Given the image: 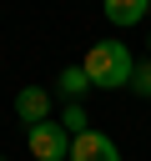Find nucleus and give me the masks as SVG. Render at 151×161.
Wrapping results in <instances>:
<instances>
[{"mask_svg": "<svg viewBox=\"0 0 151 161\" xmlns=\"http://www.w3.org/2000/svg\"><path fill=\"white\" fill-rule=\"evenodd\" d=\"M70 141H76V136H70L60 121H40V126L25 131V146H30L35 161H70Z\"/></svg>", "mask_w": 151, "mask_h": 161, "instance_id": "f03ea898", "label": "nucleus"}, {"mask_svg": "<svg viewBox=\"0 0 151 161\" xmlns=\"http://www.w3.org/2000/svg\"><path fill=\"white\" fill-rule=\"evenodd\" d=\"M0 161H5V156H0Z\"/></svg>", "mask_w": 151, "mask_h": 161, "instance_id": "9d476101", "label": "nucleus"}, {"mask_svg": "<svg viewBox=\"0 0 151 161\" xmlns=\"http://www.w3.org/2000/svg\"><path fill=\"white\" fill-rule=\"evenodd\" d=\"M146 45H151V35H146Z\"/></svg>", "mask_w": 151, "mask_h": 161, "instance_id": "1a4fd4ad", "label": "nucleus"}, {"mask_svg": "<svg viewBox=\"0 0 151 161\" xmlns=\"http://www.w3.org/2000/svg\"><path fill=\"white\" fill-rule=\"evenodd\" d=\"M101 10H106V20L111 25H136V20H146V10H151V0H101Z\"/></svg>", "mask_w": 151, "mask_h": 161, "instance_id": "39448f33", "label": "nucleus"}, {"mask_svg": "<svg viewBox=\"0 0 151 161\" xmlns=\"http://www.w3.org/2000/svg\"><path fill=\"white\" fill-rule=\"evenodd\" d=\"M81 65H86L91 86H101V91H121V86H131V70H136L126 40H101V45H91V55H86Z\"/></svg>", "mask_w": 151, "mask_h": 161, "instance_id": "f257e3e1", "label": "nucleus"}, {"mask_svg": "<svg viewBox=\"0 0 151 161\" xmlns=\"http://www.w3.org/2000/svg\"><path fill=\"white\" fill-rule=\"evenodd\" d=\"M55 86H60L65 101H81V96L91 91V75H86V65H65V70L55 75Z\"/></svg>", "mask_w": 151, "mask_h": 161, "instance_id": "423d86ee", "label": "nucleus"}, {"mask_svg": "<svg viewBox=\"0 0 151 161\" xmlns=\"http://www.w3.org/2000/svg\"><path fill=\"white\" fill-rule=\"evenodd\" d=\"M60 126H65L70 136H86V131H91V116H86V106H81V101H65V111H60Z\"/></svg>", "mask_w": 151, "mask_h": 161, "instance_id": "0eeeda50", "label": "nucleus"}, {"mask_svg": "<svg viewBox=\"0 0 151 161\" xmlns=\"http://www.w3.org/2000/svg\"><path fill=\"white\" fill-rule=\"evenodd\" d=\"M131 91H136V96H151V60H136V70H131Z\"/></svg>", "mask_w": 151, "mask_h": 161, "instance_id": "6e6552de", "label": "nucleus"}, {"mask_svg": "<svg viewBox=\"0 0 151 161\" xmlns=\"http://www.w3.org/2000/svg\"><path fill=\"white\" fill-rule=\"evenodd\" d=\"M70 161H121V151L106 131H86V136L70 141Z\"/></svg>", "mask_w": 151, "mask_h": 161, "instance_id": "7ed1b4c3", "label": "nucleus"}, {"mask_svg": "<svg viewBox=\"0 0 151 161\" xmlns=\"http://www.w3.org/2000/svg\"><path fill=\"white\" fill-rule=\"evenodd\" d=\"M15 116L25 121V131L40 126V121H50V96H45L40 86H25V91L15 96Z\"/></svg>", "mask_w": 151, "mask_h": 161, "instance_id": "20e7f679", "label": "nucleus"}]
</instances>
